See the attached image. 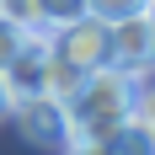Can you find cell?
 <instances>
[{"label": "cell", "mask_w": 155, "mask_h": 155, "mask_svg": "<svg viewBox=\"0 0 155 155\" xmlns=\"http://www.w3.org/2000/svg\"><path fill=\"white\" fill-rule=\"evenodd\" d=\"M11 107H16V128H21V139H27V144H38V150H64V144H70L64 102L32 91V96H21V102H11Z\"/></svg>", "instance_id": "277c9868"}, {"label": "cell", "mask_w": 155, "mask_h": 155, "mask_svg": "<svg viewBox=\"0 0 155 155\" xmlns=\"http://www.w3.org/2000/svg\"><path fill=\"white\" fill-rule=\"evenodd\" d=\"M43 48L91 75V70L107 64V21H96V16H75V21H64V27H48Z\"/></svg>", "instance_id": "7a4b0ae2"}, {"label": "cell", "mask_w": 155, "mask_h": 155, "mask_svg": "<svg viewBox=\"0 0 155 155\" xmlns=\"http://www.w3.org/2000/svg\"><path fill=\"white\" fill-rule=\"evenodd\" d=\"M150 54H155V21H150V11L123 16V21H112V27H107V64H112V70L144 80Z\"/></svg>", "instance_id": "3957f363"}, {"label": "cell", "mask_w": 155, "mask_h": 155, "mask_svg": "<svg viewBox=\"0 0 155 155\" xmlns=\"http://www.w3.org/2000/svg\"><path fill=\"white\" fill-rule=\"evenodd\" d=\"M80 80H86V70H75L70 59H59V54H48V48H43V75H38V91H43V96L70 102V96L80 91Z\"/></svg>", "instance_id": "5b68a950"}, {"label": "cell", "mask_w": 155, "mask_h": 155, "mask_svg": "<svg viewBox=\"0 0 155 155\" xmlns=\"http://www.w3.org/2000/svg\"><path fill=\"white\" fill-rule=\"evenodd\" d=\"M139 75H123V70H112V64H102V70H91V75L80 80V91L64 102V118H70V139H112L118 134V123H123L128 112H134V102H139Z\"/></svg>", "instance_id": "6da1fadb"}, {"label": "cell", "mask_w": 155, "mask_h": 155, "mask_svg": "<svg viewBox=\"0 0 155 155\" xmlns=\"http://www.w3.org/2000/svg\"><path fill=\"white\" fill-rule=\"evenodd\" d=\"M11 112V91H5V75H0V118Z\"/></svg>", "instance_id": "30bf717a"}, {"label": "cell", "mask_w": 155, "mask_h": 155, "mask_svg": "<svg viewBox=\"0 0 155 155\" xmlns=\"http://www.w3.org/2000/svg\"><path fill=\"white\" fill-rule=\"evenodd\" d=\"M27 43H38V38H27L16 21H5V16H0V70H5V64H11V59H16Z\"/></svg>", "instance_id": "ba28073f"}, {"label": "cell", "mask_w": 155, "mask_h": 155, "mask_svg": "<svg viewBox=\"0 0 155 155\" xmlns=\"http://www.w3.org/2000/svg\"><path fill=\"white\" fill-rule=\"evenodd\" d=\"M70 155H112V139H70Z\"/></svg>", "instance_id": "9c48e42d"}, {"label": "cell", "mask_w": 155, "mask_h": 155, "mask_svg": "<svg viewBox=\"0 0 155 155\" xmlns=\"http://www.w3.org/2000/svg\"><path fill=\"white\" fill-rule=\"evenodd\" d=\"M150 118H144V102H134V112H128L123 123H118V134H112V155H155L150 150Z\"/></svg>", "instance_id": "8992f818"}, {"label": "cell", "mask_w": 155, "mask_h": 155, "mask_svg": "<svg viewBox=\"0 0 155 155\" xmlns=\"http://www.w3.org/2000/svg\"><path fill=\"white\" fill-rule=\"evenodd\" d=\"M0 16L16 21V27L27 32V38H38V43L48 38V27H43V0H0Z\"/></svg>", "instance_id": "52a82bcc"}]
</instances>
